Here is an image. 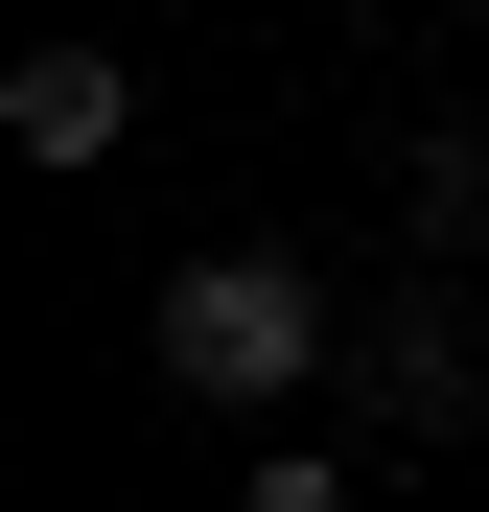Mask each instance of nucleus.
<instances>
[{"label":"nucleus","instance_id":"f257e3e1","mask_svg":"<svg viewBox=\"0 0 489 512\" xmlns=\"http://www.w3.org/2000/svg\"><path fill=\"white\" fill-rule=\"evenodd\" d=\"M163 373H187V396H303L326 373V280H303L280 233L187 256V280H163Z\"/></svg>","mask_w":489,"mask_h":512},{"label":"nucleus","instance_id":"f03ea898","mask_svg":"<svg viewBox=\"0 0 489 512\" xmlns=\"http://www.w3.org/2000/svg\"><path fill=\"white\" fill-rule=\"evenodd\" d=\"M117 117H140L117 47H24V70H0V140H24V163H117Z\"/></svg>","mask_w":489,"mask_h":512},{"label":"nucleus","instance_id":"7ed1b4c3","mask_svg":"<svg viewBox=\"0 0 489 512\" xmlns=\"http://www.w3.org/2000/svg\"><path fill=\"white\" fill-rule=\"evenodd\" d=\"M233 512H350V466L303 443V466H257V489H233Z\"/></svg>","mask_w":489,"mask_h":512}]
</instances>
